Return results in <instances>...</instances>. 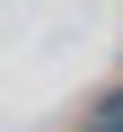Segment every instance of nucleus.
Masks as SVG:
<instances>
[{"instance_id":"1","label":"nucleus","mask_w":123,"mask_h":132,"mask_svg":"<svg viewBox=\"0 0 123 132\" xmlns=\"http://www.w3.org/2000/svg\"><path fill=\"white\" fill-rule=\"evenodd\" d=\"M79 132H123V88H106V97H88V114H79Z\"/></svg>"}]
</instances>
